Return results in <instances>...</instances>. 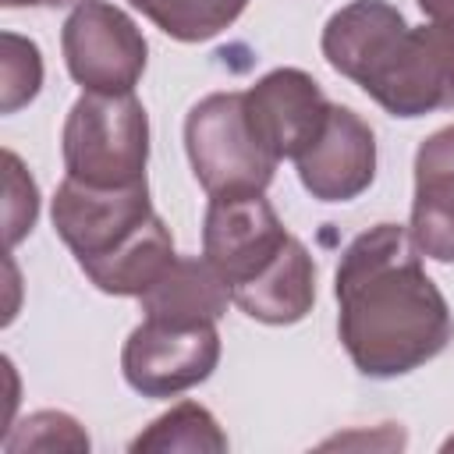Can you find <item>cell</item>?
I'll use <instances>...</instances> for the list:
<instances>
[{
  "mask_svg": "<svg viewBox=\"0 0 454 454\" xmlns=\"http://www.w3.org/2000/svg\"><path fill=\"white\" fill-rule=\"evenodd\" d=\"M333 103L301 67H273L245 89V117L259 145L280 163L298 160L326 128Z\"/></svg>",
  "mask_w": 454,
  "mask_h": 454,
  "instance_id": "9c48e42d",
  "label": "cell"
},
{
  "mask_svg": "<svg viewBox=\"0 0 454 454\" xmlns=\"http://www.w3.org/2000/svg\"><path fill=\"white\" fill-rule=\"evenodd\" d=\"M319 50L390 117L454 110V28L447 25L411 28L387 0H351L326 18Z\"/></svg>",
  "mask_w": 454,
  "mask_h": 454,
  "instance_id": "7a4b0ae2",
  "label": "cell"
},
{
  "mask_svg": "<svg viewBox=\"0 0 454 454\" xmlns=\"http://www.w3.org/2000/svg\"><path fill=\"white\" fill-rule=\"evenodd\" d=\"M220 362L216 323L142 316L121 348V372L142 397H177L213 376Z\"/></svg>",
  "mask_w": 454,
  "mask_h": 454,
  "instance_id": "52a82bcc",
  "label": "cell"
},
{
  "mask_svg": "<svg viewBox=\"0 0 454 454\" xmlns=\"http://www.w3.org/2000/svg\"><path fill=\"white\" fill-rule=\"evenodd\" d=\"M60 50L67 74L85 92H135L149 60L142 28L106 0H85L67 14Z\"/></svg>",
  "mask_w": 454,
  "mask_h": 454,
  "instance_id": "ba28073f",
  "label": "cell"
},
{
  "mask_svg": "<svg viewBox=\"0 0 454 454\" xmlns=\"http://www.w3.org/2000/svg\"><path fill=\"white\" fill-rule=\"evenodd\" d=\"M138 305L156 319L216 323L231 305V291L202 255H177L167 273L145 294H138Z\"/></svg>",
  "mask_w": 454,
  "mask_h": 454,
  "instance_id": "7c38bea8",
  "label": "cell"
},
{
  "mask_svg": "<svg viewBox=\"0 0 454 454\" xmlns=\"http://www.w3.org/2000/svg\"><path fill=\"white\" fill-rule=\"evenodd\" d=\"M50 216L57 238L103 294L138 298L177 259L174 234L153 209L145 181L128 188H92L64 177Z\"/></svg>",
  "mask_w": 454,
  "mask_h": 454,
  "instance_id": "277c9868",
  "label": "cell"
},
{
  "mask_svg": "<svg viewBox=\"0 0 454 454\" xmlns=\"http://www.w3.org/2000/svg\"><path fill=\"white\" fill-rule=\"evenodd\" d=\"M4 7H67V4H85V0H0Z\"/></svg>",
  "mask_w": 454,
  "mask_h": 454,
  "instance_id": "d6986e66",
  "label": "cell"
},
{
  "mask_svg": "<svg viewBox=\"0 0 454 454\" xmlns=\"http://www.w3.org/2000/svg\"><path fill=\"white\" fill-rule=\"evenodd\" d=\"M128 4L177 43L213 39L223 28H231L248 7V0H128Z\"/></svg>",
  "mask_w": 454,
  "mask_h": 454,
  "instance_id": "5bb4252c",
  "label": "cell"
},
{
  "mask_svg": "<svg viewBox=\"0 0 454 454\" xmlns=\"http://www.w3.org/2000/svg\"><path fill=\"white\" fill-rule=\"evenodd\" d=\"M7 454L21 450H89V433L67 411H32L7 440Z\"/></svg>",
  "mask_w": 454,
  "mask_h": 454,
  "instance_id": "2e32d148",
  "label": "cell"
},
{
  "mask_svg": "<svg viewBox=\"0 0 454 454\" xmlns=\"http://www.w3.org/2000/svg\"><path fill=\"white\" fill-rule=\"evenodd\" d=\"M301 188L319 202H351L376 177V135L351 110L333 103L323 135L294 160Z\"/></svg>",
  "mask_w": 454,
  "mask_h": 454,
  "instance_id": "30bf717a",
  "label": "cell"
},
{
  "mask_svg": "<svg viewBox=\"0 0 454 454\" xmlns=\"http://www.w3.org/2000/svg\"><path fill=\"white\" fill-rule=\"evenodd\" d=\"M411 241L436 262H454V124L422 138L415 153Z\"/></svg>",
  "mask_w": 454,
  "mask_h": 454,
  "instance_id": "8fae6325",
  "label": "cell"
},
{
  "mask_svg": "<svg viewBox=\"0 0 454 454\" xmlns=\"http://www.w3.org/2000/svg\"><path fill=\"white\" fill-rule=\"evenodd\" d=\"M67 177L92 188H128L145 181L149 117L135 92H82L60 131Z\"/></svg>",
  "mask_w": 454,
  "mask_h": 454,
  "instance_id": "5b68a950",
  "label": "cell"
},
{
  "mask_svg": "<svg viewBox=\"0 0 454 454\" xmlns=\"http://www.w3.org/2000/svg\"><path fill=\"white\" fill-rule=\"evenodd\" d=\"M4 163H7V245L14 248L35 227L39 192H35V181L25 174V167L14 153H4Z\"/></svg>",
  "mask_w": 454,
  "mask_h": 454,
  "instance_id": "e0dca14e",
  "label": "cell"
},
{
  "mask_svg": "<svg viewBox=\"0 0 454 454\" xmlns=\"http://www.w3.org/2000/svg\"><path fill=\"white\" fill-rule=\"evenodd\" d=\"M333 294L337 337L369 380L408 376L454 340L450 305L401 223H376L351 238L333 273Z\"/></svg>",
  "mask_w": 454,
  "mask_h": 454,
  "instance_id": "6da1fadb",
  "label": "cell"
},
{
  "mask_svg": "<svg viewBox=\"0 0 454 454\" xmlns=\"http://www.w3.org/2000/svg\"><path fill=\"white\" fill-rule=\"evenodd\" d=\"M131 454H223L227 450V436L220 429V422L213 419L209 408H202L199 401H181L170 411H163L160 419H153L128 447Z\"/></svg>",
  "mask_w": 454,
  "mask_h": 454,
  "instance_id": "4fadbf2b",
  "label": "cell"
},
{
  "mask_svg": "<svg viewBox=\"0 0 454 454\" xmlns=\"http://www.w3.org/2000/svg\"><path fill=\"white\" fill-rule=\"evenodd\" d=\"M443 450H454V436H447V440H443Z\"/></svg>",
  "mask_w": 454,
  "mask_h": 454,
  "instance_id": "ffe728a7",
  "label": "cell"
},
{
  "mask_svg": "<svg viewBox=\"0 0 454 454\" xmlns=\"http://www.w3.org/2000/svg\"><path fill=\"white\" fill-rule=\"evenodd\" d=\"M4 57H0V110L14 114L25 103H32L39 96L43 85V57L39 46L18 32H4L0 35Z\"/></svg>",
  "mask_w": 454,
  "mask_h": 454,
  "instance_id": "9a60e30c",
  "label": "cell"
},
{
  "mask_svg": "<svg viewBox=\"0 0 454 454\" xmlns=\"http://www.w3.org/2000/svg\"><path fill=\"white\" fill-rule=\"evenodd\" d=\"M202 259L223 277L231 301L255 323L291 326L316 305V262L262 192L209 195Z\"/></svg>",
  "mask_w": 454,
  "mask_h": 454,
  "instance_id": "3957f363",
  "label": "cell"
},
{
  "mask_svg": "<svg viewBox=\"0 0 454 454\" xmlns=\"http://www.w3.org/2000/svg\"><path fill=\"white\" fill-rule=\"evenodd\" d=\"M415 4L422 7V14H426L429 21L454 28V0H415Z\"/></svg>",
  "mask_w": 454,
  "mask_h": 454,
  "instance_id": "ac0fdd59",
  "label": "cell"
},
{
  "mask_svg": "<svg viewBox=\"0 0 454 454\" xmlns=\"http://www.w3.org/2000/svg\"><path fill=\"white\" fill-rule=\"evenodd\" d=\"M184 153L206 195L266 192L277 160L259 145L245 117V92H213L184 117Z\"/></svg>",
  "mask_w": 454,
  "mask_h": 454,
  "instance_id": "8992f818",
  "label": "cell"
}]
</instances>
